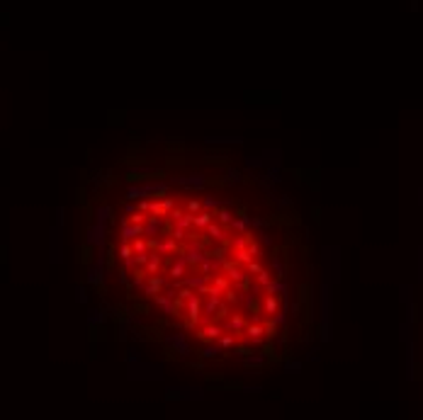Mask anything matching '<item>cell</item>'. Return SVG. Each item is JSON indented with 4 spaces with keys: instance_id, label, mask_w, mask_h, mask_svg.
Here are the masks:
<instances>
[{
    "instance_id": "obj_1",
    "label": "cell",
    "mask_w": 423,
    "mask_h": 420,
    "mask_svg": "<svg viewBox=\"0 0 423 420\" xmlns=\"http://www.w3.org/2000/svg\"><path fill=\"white\" fill-rule=\"evenodd\" d=\"M107 224H100V221H95L90 229H88V246H95V248H105V243H107Z\"/></svg>"
},
{
    "instance_id": "obj_2",
    "label": "cell",
    "mask_w": 423,
    "mask_h": 420,
    "mask_svg": "<svg viewBox=\"0 0 423 420\" xmlns=\"http://www.w3.org/2000/svg\"><path fill=\"white\" fill-rule=\"evenodd\" d=\"M165 345L168 347H173L178 355H182V357H187L192 350H190V345H187V338H185V333H168L165 335Z\"/></svg>"
},
{
    "instance_id": "obj_3",
    "label": "cell",
    "mask_w": 423,
    "mask_h": 420,
    "mask_svg": "<svg viewBox=\"0 0 423 420\" xmlns=\"http://www.w3.org/2000/svg\"><path fill=\"white\" fill-rule=\"evenodd\" d=\"M280 304H282V299H277V294L265 292L263 299H260V313H265V316H275V313L280 311Z\"/></svg>"
},
{
    "instance_id": "obj_4",
    "label": "cell",
    "mask_w": 423,
    "mask_h": 420,
    "mask_svg": "<svg viewBox=\"0 0 423 420\" xmlns=\"http://www.w3.org/2000/svg\"><path fill=\"white\" fill-rule=\"evenodd\" d=\"M222 335V326H217V321H204V326L197 330V338L202 340V342H207V340H217Z\"/></svg>"
},
{
    "instance_id": "obj_5",
    "label": "cell",
    "mask_w": 423,
    "mask_h": 420,
    "mask_svg": "<svg viewBox=\"0 0 423 420\" xmlns=\"http://www.w3.org/2000/svg\"><path fill=\"white\" fill-rule=\"evenodd\" d=\"M161 229H163V219H161V217H148V219L144 221L141 236H144V238H161Z\"/></svg>"
},
{
    "instance_id": "obj_6",
    "label": "cell",
    "mask_w": 423,
    "mask_h": 420,
    "mask_svg": "<svg viewBox=\"0 0 423 420\" xmlns=\"http://www.w3.org/2000/svg\"><path fill=\"white\" fill-rule=\"evenodd\" d=\"M141 231H144V224H131L129 219H124L122 221V229H119V236H122V241L131 243L134 238L141 236Z\"/></svg>"
},
{
    "instance_id": "obj_7",
    "label": "cell",
    "mask_w": 423,
    "mask_h": 420,
    "mask_svg": "<svg viewBox=\"0 0 423 420\" xmlns=\"http://www.w3.org/2000/svg\"><path fill=\"white\" fill-rule=\"evenodd\" d=\"M246 338H248V342H263L265 340V326H263V318L260 321H251L248 326H246Z\"/></svg>"
},
{
    "instance_id": "obj_8",
    "label": "cell",
    "mask_w": 423,
    "mask_h": 420,
    "mask_svg": "<svg viewBox=\"0 0 423 420\" xmlns=\"http://www.w3.org/2000/svg\"><path fill=\"white\" fill-rule=\"evenodd\" d=\"M178 182H180L182 187H187V189H204L209 180H207L204 175H199V172H190V175H185V177H178Z\"/></svg>"
},
{
    "instance_id": "obj_9",
    "label": "cell",
    "mask_w": 423,
    "mask_h": 420,
    "mask_svg": "<svg viewBox=\"0 0 423 420\" xmlns=\"http://www.w3.org/2000/svg\"><path fill=\"white\" fill-rule=\"evenodd\" d=\"M163 287H165V277H161L158 272H156V275H148V282L144 284V294L153 299L156 294L163 292Z\"/></svg>"
},
{
    "instance_id": "obj_10",
    "label": "cell",
    "mask_w": 423,
    "mask_h": 420,
    "mask_svg": "<svg viewBox=\"0 0 423 420\" xmlns=\"http://www.w3.org/2000/svg\"><path fill=\"white\" fill-rule=\"evenodd\" d=\"M246 326H248V321H246L244 313H229V321L224 323V330H229V333H244Z\"/></svg>"
},
{
    "instance_id": "obj_11",
    "label": "cell",
    "mask_w": 423,
    "mask_h": 420,
    "mask_svg": "<svg viewBox=\"0 0 423 420\" xmlns=\"http://www.w3.org/2000/svg\"><path fill=\"white\" fill-rule=\"evenodd\" d=\"M212 221H214V212H209V209H199L197 214H192V226L197 231H204Z\"/></svg>"
},
{
    "instance_id": "obj_12",
    "label": "cell",
    "mask_w": 423,
    "mask_h": 420,
    "mask_svg": "<svg viewBox=\"0 0 423 420\" xmlns=\"http://www.w3.org/2000/svg\"><path fill=\"white\" fill-rule=\"evenodd\" d=\"M168 217H170V221L175 226H182V229H190L192 226V214L187 212V209H185V212H182V209H173Z\"/></svg>"
},
{
    "instance_id": "obj_13",
    "label": "cell",
    "mask_w": 423,
    "mask_h": 420,
    "mask_svg": "<svg viewBox=\"0 0 423 420\" xmlns=\"http://www.w3.org/2000/svg\"><path fill=\"white\" fill-rule=\"evenodd\" d=\"M163 194H168V182H148V185H144V197L161 199Z\"/></svg>"
},
{
    "instance_id": "obj_14",
    "label": "cell",
    "mask_w": 423,
    "mask_h": 420,
    "mask_svg": "<svg viewBox=\"0 0 423 420\" xmlns=\"http://www.w3.org/2000/svg\"><path fill=\"white\" fill-rule=\"evenodd\" d=\"M204 233L212 236V241H217V243H227V226H222L219 221H217V224L212 221V224L204 229Z\"/></svg>"
},
{
    "instance_id": "obj_15",
    "label": "cell",
    "mask_w": 423,
    "mask_h": 420,
    "mask_svg": "<svg viewBox=\"0 0 423 420\" xmlns=\"http://www.w3.org/2000/svg\"><path fill=\"white\" fill-rule=\"evenodd\" d=\"M214 219H217L222 226H227V229H229V226H231V221L236 219V214L231 212V209H227L224 204H219V206L214 209Z\"/></svg>"
},
{
    "instance_id": "obj_16",
    "label": "cell",
    "mask_w": 423,
    "mask_h": 420,
    "mask_svg": "<svg viewBox=\"0 0 423 420\" xmlns=\"http://www.w3.org/2000/svg\"><path fill=\"white\" fill-rule=\"evenodd\" d=\"M165 267H168V265H165ZM187 267H190V265L185 263V258H180V260H175V263L168 267V275H170L173 280H180L182 275H187Z\"/></svg>"
},
{
    "instance_id": "obj_17",
    "label": "cell",
    "mask_w": 423,
    "mask_h": 420,
    "mask_svg": "<svg viewBox=\"0 0 423 420\" xmlns=\"http://www.w3.org/2000/svg\"><path fill=\"white\" fill-rule=\"evenodd\" d=\"M236 236L239 233H248V229H251V217H236L234 221H231V226H229Z\"/></svg>"
},
{
    "instance_id": "obj_18",
    "label": "cell",
    "mask_w": 423,
    "mask_h": 420,
    "mask_svg": "<svg viewBox=\"0 0 423 420\" xmlns=\"http://www.w3.org/2000/svg\"><path fill=\"white\" fill-rule=\"evenodd\" d=\"M161 260H163V255L156 250V253H148V260H146V275H156L158 272V267H161Z\"/></svg>"
},
{
    "instance_id": "obj_19",
    "label": "cell",
    "mask_w": 423,
    "mask_h": 420,
    "mask_svg": "<svg viewBox=\"0 0 423 420\" xmlns=\"http://www.w3.org/2000/svg\"><path fill=\"white\" fill-rule=\"evenodd\" d=\"M129 202H136V199H141L144 197V185H139V182H129V187H127V194H124Z\"/></svg>"
},
{
    "instance_id": "obj_20",
    "label": "cell",
    "mask_w": 423,
    "mask_h": 420,
    "mask_svg": "<svg viewBox=\"0 0 423 420\" xmlns=\"http://www.w3.org/2000/svg\"><path fill=\"white\" fill-rule=\"evenodd\" d=\"M234 260H236V265H246V263H251V260H256V258L251 255V250H248V246H246V248H236V250H234Z\"/></svg>"
},
{
    "instance_id": "obj_21",
    "label": "cell",
    "mask_w": 423,
    "mask_h": 420,
    "mask_svg": "<svg viewBox=\"0 0 423 420\" xmlns=\"http://www.w3.org/2000/svg\"><path fill=\"white\" fill-rule=\"evenodd\" d=\"M131 248H134V255H141V253H148V238L139 236L131 241Z\"/></svg>"
},
{
    "instance_id": "obj_22",
    "label": "cell",
    "mask_w": 423,
    "mask_h": 420,
    "mask_svg": "<svg viewBox=\"0 0 423 420\" xmlns=\"http://www.w3.org/2000/svg\"><path fill=\"white\" fill-rule=\"evenodd\" d=\"M207 280H209V275H197V277H185V280H182V284H185V287H190V289H197V287H202Z\"/></svg>"
},
{
    "instance_id": "obj_23",
    "label": "cell",
    "mask_w": 423,
    "mask_h": 420,
    "mask_svg": "<svg viewBox=\"0 0 423 420\" xmlns=\"http://www.w3.org/2000/svg\"><path fill=\"white\" fill-rule=\"evenodd\" d=\"M214 287L224 294L227 289H231V280L229 277H224V275H214Z\"/></svg>"
},
{
    "instance_id": "obj_24",
    "label": "cell",
    "mask_w": 423,
    "mask_h": 420,
    "mask_svg": "<svg viewBox=\"0 0 423 420\" xmlns=\"http://www.w3.org/2000/svg\"><path fill=\"white\" fill-rule=\"evenodd\" d=\"M119 258H122V263H124V260H131V258H134V248H131V243L122 241V246H119Z\"/></svg>"
},
{
    "instance_id": "obj_25",
    "label": "cell",
    "mask_w": 423,
    "mask_h": 420,
    "mask_svg": "<svg viewBox=\"0 0 423 420\" xmlns=\"http://www.w3.org/2000/svg\"><path fill=\"white\" fill-rule=\"evenodd\" d=\"M95 214H98V221H100V224H107V221H112V209H110V206H100Z\"/></svg>"
},
{
    "instance_id": "obj_26",
    "label": "cell",
    "mask_w": 423,
    "mask_h": 420,
    "mask_svg": "<svg viewBox=\"0 0 423 420\" xmlns=\"http://www.w3.org/2000/svg\"><path fill=\"white\" fill-rule=\"evenodd\" d=\"M270 267L275 270V277H277V280H285V267H282V263H280V258H277V255H273Z\"/></svg>"
},
{
    "instance_id": "obj_27",
    "label": "cell",
    "mask_w": 423,
    "mask_h": 420,
    "mask_svg": "<svg viewBox=\"0 0 423 420\" xmlns=\"http://www.w3.org/2000/svg\"><path fill=\"white\" fill-rule=\"evenodd\" d=\"M219 347H236V335H219Z\"/></svg>"
},
{
    "instance_id": "obj_28",
    "label": "cell",
    "mask_w": 423,
    "mask_h": 420,
    "mask_svg": "<svg viewBox=\"0 0 423 420\" xmlns=\"http://www.w3.org/2000/svg\"><path fill=\"white\" fill-rule=\"evenodd\" d=\"M219 204H222V202H217L214 197H202V209H209V212H214Z\"/></svg>"
},
{
    "instance_id": "obj_29",
    "label": "cell",
    "mask_w": 423,
    "mask_h": 420,
    "mask_svg": "<svg viewBox=\"0 0 423 420\" xmlns=\"http://www.w3.org/2000/svg\"><path fill=\"white\" fill-rule=\"evenodd\" d=\"M217 355H219V347H217V345H207V347L202 350V357H204V359H214Z\"/></svg>"
},
{
    "instance_id": "obj_30",
    "label": "cell",
    "mask_w": 423,
    "mask_h": 420,
    "mask_svg": "<svg viewBox=\"0 0 423 420\" xmlns=\"http://www.w3.org/2000/svg\"><path fill=\"white\" fill-rule=\"evenodd\" d=\"M185 209H187L190 214H197L199 209H202V202H199V199H187V202H185Z\"/></svg>"
},
{
    "instance_id": "obj_31",
    "label": "cell",
    "mask_w": 423,
    "mask_h": 420,
    "mask_svg": "<svg viewBox=\"0 0 423 420\" xmlns=\"http://www.w3.org/2000/svg\"><path fill=\"white\" fill-rule=\"evenodd\" d=\"M263 270H265V267H263L260 263H256V260H251V263H246V272H248V275H260Z\"/></svg>"
},
{
    "instance_id": "obj_32",
    "label": "cell",
    "mask_w": 423,
    "mask_h": 420,
    "mask_svg": "<svg viewBox=\"0 0 423 420\" xmlns=\"http://www.w3.org/2000/svg\"><path fill=\"white\" fill-rule=\"evenodd\" d=\"M256 280H258V287H263V289H265V287H268V284L273 282V280H270V272H268V267H265V270H263L260 275H256Z\"/></svg>"
},
{
    "instance_id": "obj_33",
    "label": "cell",
    "mask_w": 423,
    "mask_h": 420,
    "mask_svg": "<svg viewBox=\"0 0 423 420\" xmlns=\"http://www.w3.org/2000/svg\"><path fill=\"white\" fill-rule=\"evenodd\" d=\"M158 202H161V206L165 209V214H170L173 209H175V199H173V197H161Z\"/></svg>"
},
{
    "instance_id": "obj_34",
    "label": "cell",
    "mask_w": 423,
    "mask_h": 420,
    "mask_svg": "<svg viewBox=\"0 0 423 420\" xmlns=\"http://www.w3.org/2000/svg\"><path fill=\"white\" fill-rule=\"evenodd\" d=\"M146 219H148V217H146L144 212H134V214L129 217V221H131V224H144Z\"/></svg>"
},
{
    "instance_id": "obj_35",
    "label": "cell",
    "mask_w": 423,
    "mask_h": 420,
    "mask_svg": "<svg viewBox=\"0 0 423 420\" xmlns=\"http://www.w3.org/2000/svg\"><path fill=\"white\" fill-rule=\"evenodd\" d=\"M185 233H187V229H182V226H175V231H173V236H170V238H175V241L180 243V241L185 238Z\"/></svg>"
},
{
    "instance_id": "obj_36",
    "label": "cell",
    "mask_w": 423,
    "mask_h": 420,
    "mask_svg": "<svg viewBox=\"0 0 423 420\" xmlns=\"http://www.w3.org/2000/svg\"><path fill=\"white\" fill-rule=\"evenodd\" d=\"M124 212H127V214H134V212H136V204H131V202L127 199V204H124Z\"/></svg>"
},
{
    "instance_id": "obj_37",
    "label": "cell",
    "mask_w": 423,
    "mask_h": 420,
    "mask_svg": "<svg viewBox=\"0 0 423 420\" xmlns=\"http://www.w3.org/2000/svg\"><path fill=\"white\" fill-rule=\"evenodd\" d=\"M236 352L239 355H251V347L248 345H236Z\"/></svg>"
},
{
    "instance_id": "obj_38",
    "label": "cell",
    "mask_w": 423,
    "mask_h": 420,
    "mask_svg": "<svg viewBox=\"0 0 423 420\" xmlns=\"http://www.w3.org/2000/svg\"><path fill=\"white\" fill-rule=\"evenodd\" d=\"M260 243H263V246H273V238L265 236V233H260Z\"/></svg>"
}]
</instances>
